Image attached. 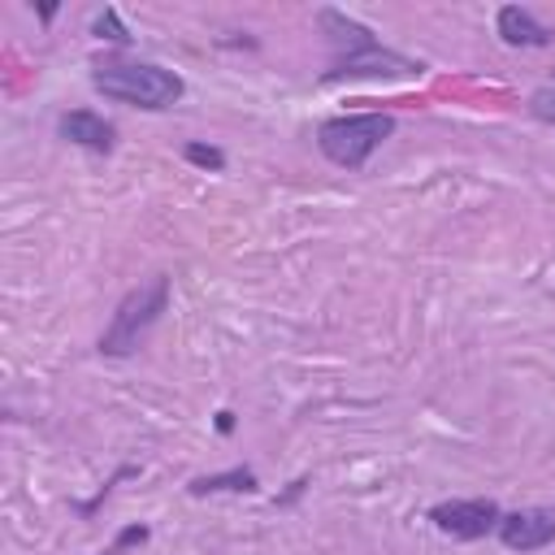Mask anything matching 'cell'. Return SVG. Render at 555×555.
<instances>
[{"mask_svg":"<svg viewBox=\"0 0 555 555\" xmlns=\"http://www.w3.org/2000/svg\"><path fill=\"white\" fill-rule=\"evenodd\" d=\"M321 30L330 35V43L338 48L334 65L325 69V82L334 78H390V74H421V61H408L390 48H382L373 39L369 26H360L356 17H347L343 9H317Z\"/></svg>","mask_w":555,"mask_h":555,"instance_id":"1","label":"cell"},{"mask_svg":"<svg viewBox=\"0 0 555 555\" xmlns=\"http://www.w3.org/2000/svg\"><path fill=\"white\" fill-rule=\"evenodd\" d=\"M91 87L104 95V100H117V104H130V108H173L182 100V78L165 65H152V61H108V65H95L91 74Z\"/></svg>","mask_w":555,"mask_h":555,"instance_id":"2","label":"cell"},{"mask_svg":"<svg viewBox=\"0 0 555 555\" xmlns=\"http://www.w3.org/2000/svg\"><path fill=\"white\" fill-rule=\"evenodd\" d=\"M165 308H169V278L165 273H156V278L139 282L134 291H126L121 304L113 308L108 330L100 334V356H130V351H139L143 334L160 321Z\"/></svg>","mask_w":555,"mask_h":555,"instance_id":"3","label":"cell"},{"mask_svg":"<svg viewBox=\"0 0 555 555\" xmlns=\"http://www.w3.org/2000/svg\"><path fill=\"white\" fill-rule=\"evenodd\" d=\"M390 134H395L390 113H347V117H330L317 126V147L325 160L343 169H360Z\"/></svg>","mask_w":555,"mask_h":555,"instance_id":"4","label":"cell"},{"mask_svg":"<svg viewBox=\"0 0 555 555\" xmlns=\"http://www.w3.org/2000/svg\"><path fill=\"white\" fill-rule=\"evenodd\" d=\"M429 520L438 525V533H447L455 542H477L499 529L503 512L494 499H451V503L429 507Z\"/></svg>","mask_w":555,"mask_h":555,"instance_id":"5","label":"cell"},{"mask_svg":"<svg viewBox=\"0 0 555 555\" xmlns=\"http://www.w3.org/2000/svg\"><path fill=\"white\" fill-rule=\"evenodd\" d=\"M494 533L507 551H520V555L542 551V546L555 542V507H516L499 520Z\"/></svg>","mask_w":555,"mask_h":555,"instance_id":"6","label":"cell"},{"mask_svg":"<svg viewBox=\"0 0 555 555\" xmlns=\"http://www.w3.org/2000/svg\"><path fill=\"white\" fill-rule=\"evenodd\" d=\"M56 130H61V139H69V143H78V147H87V152H113V143H117V126L104 121V117L91 113V108H69V113H61Z\"/></svg>","mask_w":555,"mask_h":555,"instance_id":"7","label":"cell"},{"mask_svg":"<svg viewBox=\"0 0 555 555\" xmlns=\"http://www.w3.org/2000/svg\"><path fill=\"white\" fill-rule=\"evenodd\" d=\"M499 35H503V43H512V48H546V43L555 39V30L542 26L525 4H503V9H499Z\"/></svg>","mask_w":555,"mask_h":555,"instance_id":"8","label":"cell"},{"mask_svg":"<svg viewBox=\"0 0 555 555\" xmlns=\"http://www.w3.org/2000/svg\"><path fill=\"white\" fill-rule=\"evenodd\" d=\"M221 490L251 494L256 490V473L251 468H230V473H212V477H195L191 481V494H221Z\"/></svg>","mask_w":555,"mask_h":555,"instance_id":"9","label":"cell"},{"mask_svg":"<svg viewBox=\"0 0 555 555\" xmlns=\"http://www.w3.org/2000/svg\"><path fill=\"white\" fill-rule=\"evenodd\" d=\"M91 35H95V39H108V43H130V30L121 26L117 9H104V13H95V22H91Z\"/></svg>","mask_w":555,"mask_h":555,"instance_id":"10","label":"cell"},{"mask_svg":"<svg viewBox=\"0 0 555 555\" xmlns=\"http://www.w3.org/2000/svg\"><path fill=\"white\" fill-rule=\"evenodd\" d=\"M182 156H186L191 165H199V169H212V173H221V169H225V152H221V147H212V143H186V147H182Z\"/></svg>","mask_w":555,"mask_h":555,"instance_id":"11","label":"cell"},{"mask_svg":"<svg viewBox=\"0 0 555 555\" xmlns=\"http://www.w3.org/2000/svg\"><path fill=\"white\" fill-rule=\"evenodd\" d=\"M529 113H533L538 121H555V82H546V87H538V91L529 95Z\"/></svg>","mask_w":555,"mask_h":555,"instance_id":"12","label":"cell"},{"mask_svg":"<svg viewBox=\"0 0 555 555\" xmlns=\"http://www.w3.org/2000/svg\"><path fill=\"white\" fill-rule=\"evenodd\" d=\"M217 429H221V434H230V429H234V412H225V408H221V412H217Z\"/></svg>","mask_w":555,"mask_h":555,"instance_id":"13","label":"cell"},{"mask_svg":"<svg viewBox=\"0 0 555 555\" xmlns=\"http://www.w3.org/2000/svg\"><path fill=\"white\" fill-rule=\"evenodd\" d=\"M108 555H121V546H113V551H108Z\"/></svg>","mask_w":555,"mask_h":555,"instance_id":"14","label":"cell"}]
</instances>
